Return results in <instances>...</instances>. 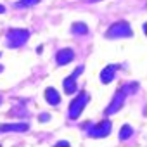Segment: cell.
Returning <instances> with one entry per match:
<instances>
[{
  "mask_svg": "<svg viewBox=\"0 0 147 147\" xmlns=\"http://www.w3.org/2000/svg\"><path fill=\"white\" fill-rule=\"evenodd\" d=\"M116 69H118V66H114V64L106 66V67L100 71V82H102V83H111V82L114 80V73H116Z\"/></svg>",
  "mask_w": 147,
  "mask_h": 147,
  "instance_id": "obj_8",
  "label": "cell"
},
{
  "mask_svg": "<svg viewBox=\"0 0 147 147\" xmlns=\"http://www.w3.org/2000/svg\"><path fill=\"white\" fill-rule=\"evenodd\" d=\"M47 119H49V114H45V113L40 114V121H47Z\"/></svg>",
  "mask_w": 147,
  "mask_h": 147,
  "instance_id": "obj_16",
  "label": "cell"
},
{
  "mask_svg": "<svg viewBox=\"0 0 147 147\" xmlns=\"http://www.w3.org/2000/svg\"><path fill=\"white\" fill-rule=\"evenodd\" d=\"M88 94L87 92H80L78 94V97H75L71 100V104H69V109H67V116L71 118V119H76L80 114H82V111L85 109V106L88 104Z\"/></svg>",
  "mask_w": 147,
  "mask_h": 147,
  "instance_id": "obj_3",
  "label": "cell"
},
{
  "mask_svg": "<svg viewBox=\"0 0 147 147\" xmlns=\"http://www.w3.org/2000/svg\"><path fill=\"white\" fill-rule=\"evenodd\" d=\"M62 87H64V92L66 94H75L76 92V78L75 76H67L62 80Z\"/></svg>",
  "mask_w": 147,
  "mask_h": 147,
  "instance_id": "obj_10",
  "label": "cell"
},
{
  "mask_svg": "<svg viewBox=\"0 0 147 147\" xmlns=\"http://www.w3.org/2000/svg\"><path fill=\"white\" fill-rule=\"evenodd\" d=\"M45 99H47V102L52 104V106H57V104L61 102V95L57 94V90H55L54 87H49V88L45 90Z\"/></svg>",
  "mask_w": 147,
  "mask_h": 147,
  "instance_id": "obj_9",
  "label": "cell"
},
{
  "mask_svg": "<svg viewBox=\"0 0 147 147\" xmlns=\"http://www.w3.org/2000/svg\"><path fill=\"white\" fill-rule=\"evenodd\" d=\"M28 38H30V31L23 30V28H12V30L7 31V36H5L9 49H19V47H23L28 42Z\"/></svg>",
  "mask_w": 147,
  "mask_h": 147,
  "instance_id": "obj_1",
  "label": "cell"
},
{
  "mask_svg": "<svg viewBox=\"0 0 147 147\" xmlns=\"http://www.w3.org/2000/svg\"><path fill=\"white\" fill-rule=\"evenodd\" d=\"M128 94L121 88V90H118L116 92V95L113 97V100H111V104L107 106V109H106V114L107 116H111V114H114V113H118L121 107H123V102H125V97H126Z\"/></svg>",
  "mask_w": 147,
  "mask_h": 147,
  "instance_id": "obj_5",
  "label": "cell"
},
{
  "mask_svg": "<svg viewBox=\"0 0 147 147\" xmlns=\"http://www.w3.org/2000/svg\"><path fill=\"white\" fill-rule=\"evenodd\" d=\"M73 59H75V52L71 49H61L57 54H55V62L59 66H64V64H69Z\"/></svg>",
  "mask_w": 147,
  "mask_h": 147,
  "instance_id": "obj_6",
  "label": "cell"
},
{
  "mask_svg": "<svg viewBox=\"0 0 147 147\" xmlns=\"http://www.w3.org/2000/svg\"><path fill=\"white\" fill-rule=\"evenodd\" d=\"M71 33H75V35H87L88 33V26L85 23H73L71 24Z\"/></svg>",
  "mask_w": 147,
  "mask_h": 147,
  "instance_id": "obj_11",
  "label": "cell"
},
{
  "mask_svg": "<svg viewBox=\"0 0 147 147\" xmlns=\"http://www.w3.org/2000/svg\"><path fill=\"white\" fill-rule=\"evenodd\" d=\"M30 128L28 123H5V125H0V131H26Z\"/></svg>",
  "mask_w": 147,
  "mask_h": 147,
  "instance_id": "obj_7",
  "label": "cell"
},
{
  "mask_svg": "<svg viewBox=\"0 0 147 147\" xmlns=\"http://www.w3.org/2000/svg\"><path fill=\"white\" fill-rule=\"evenodd\" d=\"M131 135H133V128H131L130 125H123L121 130H119V140H126V138H130Z\"/></svg>",
  "mask_w": 147,
  "mask_h": 147,
  "instance_id": "obj_12",
  "label": "cell"
},
{
  "mask_svg": "<svg viewBox=\"0 0 147 147\" xmlns=\"http://www.w3.org/2000/svg\"><path fill=\"white\" fill-rule=\"evenodd\" d=\"M40 2V0H19V2L16 4L18 9H26V7H31V5H36Z\"/></svg>",
  "mask_w": 147,
  "mask_h": 147,
  "instance_id": "obj_13",
  "label": "cell"
},
{
  "mask_svg": "<svg viewBox=\"0 0 147 147\" xmlns=\"http://www.w3.org/2000/svg\"><path fill=\"white\" fill-rule=\"evenodd\" d=\"M0 102H2V99H0Z\"/></svg>",
  "mask_w": 147,
  "mask_h": 147,
  "instance_id": "obj_19",
  "label": "cell"
},
{
  "mask_svg": "<svg viewBox=\"0 0 147 147\" xmlns=\"http://www.w3.org/2000/svg\"><path fill=\"white\" fill-rule=\"evenodd\" d=\"M142 30H144V33H145V35H147V23H145V24H144V26H142Z\"/></svg>",
  "mask_w": 147,
  "mask_h": 147,
  "instance_id": "obj_17",
  "label": "cell"
},
{
  "mask_svg": "<svg viewBox=\"0 0 147 147\" xmlns=\"http://www.w3.org/2000/svg\"><path fill=\"white\" fill-rule=\"evenodd\" d=\"M82 73H83V66H80V67H76V69H75V73H73V76H75V78H78V76L82 75Z\"/></svg>",
  "mask_w": 147,
  "mask_h": 147,
  "instance_id": "obj_14",
  "label": "cell"
},
{
  "mask_svg": "<svg viewBox=\"0 0 147 147\" xmlns=\"http://www.w3.org/2000/svg\"><path fill=\"white\" fill-rule=\"evenodd\" d=\"M4 12H5V7H4V5H0V14H4Z\"/></svg>",
  "mask_w": 147,
  "mask_h": 147,
  "instance_id": "obj_18",
  "label": "cell"
},
{
  "mask_svg": "<svg viewBox=\"0 0 147 147\" xmlns=\"http://www.w3.org/2000/svg\"><path fill=\"white\" fill-rule=\"evenodd\" d=\"M111 128H113L111 121L109 119H102L100 123H97V125L92 126V130L88 131V135L94 137V138H102V137H107L111 133Z\"/></svg>",
  "mask_w": 147,
  "mask_h": 147,
  "instance_id": "obj_4",
  "label": "cell"
},
{
  "mask_svg": "<svg viewBox=\"0 0 147 147\" xmlns=\"http://www.w3.org/2000/svg\"><path fill=\"white\" fill-rule=\"evenodd\" d=\"M54 147H71V145H69V142H66V140H61V142H57Z\"/></svg>",
  "mask_w": 147,
  "mask_h": 147,
  "instance_id": "obj_15",
  "label": "cell"
},
{
  "mask_svg": "<svg viewBox=\"0 0 147 147\" xmlns=\"http://www.w3.org/2000/svg\"><path fill=\"white\" fill-rule=\"evenodd\" d=\"M133 35L130 24L126 21H118V23H113L107 31H106V36L107 38H130Z\"/></svg>",
  "mask_w": 147,
  "mask_h": 147,
  "instance_id": "obj_2",
  "label": "cell"
}]
</instances>
